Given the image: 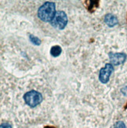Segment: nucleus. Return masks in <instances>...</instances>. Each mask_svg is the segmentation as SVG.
I'll return each mask as SVG.
<instances>
[{
    "label": "nucleus",
    "instance_id": "nucleus-10",
    "mask_svg": "<svg viewBox=\"0 0 127 128\" xmlns=\"http://www.w3.org/2000/svg\"><path fill=\"white\" fill-rule=\"evenodd\" d=\"M0 128H12V126L9 123H2L0 126Z\"/></svg>",
    "mask_w": 127,
    "mask_h": 128
},
{
    "label": "nucleus",
    "instance_id": "nucleus-2",
    "mask_svg": "<svg viewBox=\"0 0 127 128\" xmlns=\"http://www.w3.org/2000/svg\"><path fill=\"white\" fill-rule=\"evenodd\" d=\"M24 100L28 106L31 108H35L42 102V95L39 92L33 90L27 92L24 94Z\"/></svg>",
    "mask_w": 127,
    "mask_h": 128
},
{
    "label": "nucleus",
    "instance_id": "nucleus-4",
    "mask_svg": "<svg viewBox=\"0 0 127 128\" xmlns=\"http://www.w3.org/2000/svg\"><path fill=\"white\" fill-rule=\"evenodd\" d=\"M114 72L113 65L111 63H108L105 64V66L102 68L100 70V73H99V80L102 83H107L109 81L110 76Z\"/></svg>",
    "mask_w": 127,
    "mask_h": 128
},
{
    "label": "nucleus",
    "instance_id": "nucleus-3",
    "mask_svg": "<svg viewBox=\"0 0 127 128\" xmlns=\"http://www.w3.org/2000/svg\"><path fill=\"white\" fill-rule=\"evenodd\" d=\"M51 25L59 30H63L68 24V16L64 11H57L50 22Z\"/></svg>",
    "mask_w": 127,
    "mask_h": 128
},
{
    "label": "nucleus",
    "instance_id": "nucleus-8",
    "mask_svg": "<svg viewBox=\"0 0 127 128\" xmlns=\"http://www.w3.org/2000/svg\"><path fill=\"white\" fill-rule=\"evenodd\" d=\"M29 40L35 46H39L41 44V40L38 37L33 36V35H29Z\"/></svg>",
    "mask_w": 127,
    "mask_h": 128
},
{
    "label": "nucleus",
    "instance_id": "nucleus-6",
    "mask_svg": "<svg viewBox=\"0 0 127 128\" xmlns=\"http://www.w3.org/2000/svg\"><path fill=\"white\" fill-rule=\"evenodd\" d=\"M104 22L108 27H114L118 24V19L115 16L112 14H107L104 18Z\"/></svg>",
    "mask_w": 127,
    "mask_h": 128
},
{
    "label": "nucleus",
    "instance_id": "nucleus-5",
    "mask_svg": "<svg viewBox=\"0 0 127 128\" xmlns=\"http://www.w3.org/2000/svg\"><path fill=\"white\" fill-rule=\"evenodd\" d=\"M108 56L111 64L114 66L123 64L126 59V55L123 53H109Z\"/></svg>",
    "mask_w": 127,
    "mask_h": 128
},
{
    "label": "nucleus",
    "instance_id": "nucleus-1",
    "mask_svg": "<svg viewBox=\"0 0 127 128\" xmlns=\"http://www.w3.org/2000/svg\"><path fill=\"white\" fill-rule=\"evenodd\" d=\"M56 6L54 2H46L38 10V16L44 22H51L56 14Z\"/></svg>",
    "mask_w": 127,
    "mask_h": 128
},
{
    "label": "nucleus",
    "instance_id": "nucleus-9",
    "mask_svg": "<svg viewBox=\"0 0 127 128\" xmlns=\"http://www.w3.org/2000/svg\"><path fill=\"white\" fill-rule=\"evenodd\" d=\"M113 128H127V127L123 121H118L117 123L115 124V126Z\"/></svg>",
    "mask_w": 127,
    "mask_h": 128
},
{
    "label": "nucleus",
    "instance_id": "nucleus-7",
    "mask_svg": "<svg viewBox=\"0 0 127 128\" xmlns=\"http://www.w3.org/2000/svg\"><path fill=\"white\" fill-rule=\"evenodd\" d=\"M61 52H62V50L60 46H52V48L50 50V54L54 58H57V57L60 56Z\"/></svg>",
    "mask_w": 127,
    "mask_h": 128
},
{
    "label": "nucleus",
    "instance_id": "nucleus-11",
    "mask_svg": "<svg viewBox=\"0 0 127 128\" xmlns=\"http://www.w3.org/2000/svg\"><path fill=\"white\" fill-rule=\"evenodd\" d=\"M121 92H122V94H123L124 96L127 97V86H126L123 88L121 89Z\"/></svg>",
    "mask_w": 127,
    "mask_h": 128
}]
</instances>
